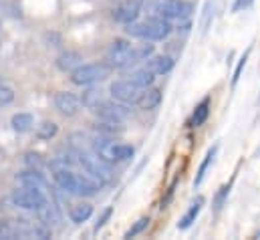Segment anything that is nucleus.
<instances>
[{"label":"nucleus","instance_id":"13","mask_svg":"<svg viewBox=\"0 0 260 240\" xmlns=\"http://www.w3.org/2000/svg\"><path fill=\"white\" fill-rule=\"evenodd\" d=\"M143 67H147L151 73H155V75H168L172 69H174V59L172 57H168V55H157V57H149V59L145 61V65Z\"/></svg>","mask_w":260,"mask_h":240},{"label":"nucleus","instance_id":"8","mask_svg":"<svg viewBox=\"0 0 260 240\" xmlns=\"http://www.w3.org/2000/svg\"><path fill=\"white\" fill-rule=\"evenodd\" d=\"M93 111H95L101 119L119 121V123L125 121L131 115V109L125 107V105H121V101H119V103H115V101H103V103H99Z\"/></svg>","mask_w":260,"mask_h":240},{"label":"nucleus","instance_id":"19","mask_svg":"<svg viewBox=\"0 0 260 240\" xmlns=\"http://www.w3.org/2000/svg\"><path fill=\"white\" fill-rule=\"evenodd\" d=\"M10 125H12V129H14L16 133H26V131L32 129L35 117H32L30 113H14L12 119H10Z\"/></svg>","mask_w":260,"mask_h":240},{"label":"nucleus","instance_id":"25","mask_svg":"<svg viewBox=\"0 0 260 240\" xmlns=\"http://www.w3.org/2000/svg\"><path fill=\"white\" fill-rule=\"evenodd\" d=\"M57 133H59V125H57L55 121H43V123L39 125V129H37L39 139H45V141L53 139Z\"/></svg>","mask_w":260,"mask_h":240},{"label":"nucleus","instance_id":"15","mask_svg":"<svg viewBox=\"0 0 260 240\" xmlns=\"http://www.w3.org/2000/svg\"><path fill=\"white\" fill-rule=\"evenodd\" d=\"M204 202H206V200H204L202 196H198L194 202H192V206L188 208V212H186V214L180 218V222H178V228H180V230H188V228L194 224L196 218H198V214L202 212V206H204Z\"/></svg>","mask_w":260,"mask_h":240},{"label":"nucleus","instance_id":"18","mask_svg":"<svg viewBox=\"0 0 260 240\" xmlns=\"http://www.w3.org/2000/svg\"><path fill=\"white\" fill-rule=\"evenodd\" d=\"M129 81L131 83H135L137 87H141V89H147V87L153 85V81H155V73H151L147 67H141V69H137V71L131 73Z\"/></svg>","mask_w":260,"mask_h":240},{"label":"nucleus","instance_id":"1","mask_svg":"<svg viewBox=\"0 0 260 240\" xmlns=\"http://www.w3.org/2000/svg\"><path fill=\"white\" fill-rule=\"evenodd\" d=\"M125 33L129 37H135V39H141V41H164L172 35V24L170 20L161 18V16H153V18H147L143 22H131L127 24Z\"/></svg>","mask_w":260,"mask_h":240},{"label":"nucleus","instance_id":"32","mask_svg":"<svg viewBox=\"0 0 260 240\" xmlns=\"http://www.w3.org/2000/svg\"><path fill=\"white\" fill-rule=\"evenodd\" d=\"M111 214H113V208H111V206L103 210V214H101V216H99V220L95 222V232H99V230H101V228L107 224V220L111 218Z\"/></svg>","mask_w":260,"mask_h":240},{"label":"nucleus","instance_id":"20","mask_svg":"<svg viewBox=\"0 0 260 240\" xmlns=\"http://www.w3.org/2000/svg\"><path fill=\"white\" fill-rule=\"evenodd\" d=\"M208 115H210V97L202 99V101L196 105L194 113H192V119H190V125H192V127L204 125L206 119H208Z\"/></svg>","mask_w":260,"mask_h":240},{"label":"nucleus","instance_id":"22","mask_svg":"<svg viewBox=\"0 0 260 240\" xmlns=\"http://www.w3.org/2000/svg\"><path fill=\"white\" fill-rule=\"evenodd\" d=\"M105 99H103V91L101 89H95V87H91V89H87L83 95H81V103L87 107V109H95L99 103H103Z\"/></svg>","mask_w":260,"mask_h":240},{"label":"nucleus","instance_id":"6","mask_svg":"<svg viewBox=\"0 0 260 240\" xmlns=\"http://www.w3.org/2000/svg\"><path fill=\"white\" fill-rule=\"evenodd\" d=\"M155 12L166 20H184L194 12V4L186 0H164L155 6Z\"/></svg>","mask_w":260,"mask_h":240},{"label":"nucleus","instance_id":"14","mask_svg":"<svg viewBox=\"0 0 260 240\" xmlns=\"http://www.w3.org/2000/svg\"><path fill=\"white\" fill-rule=\"evenodd\" d=\"M81 65H83V57L75 51H67V53H61L57 57V69L63 71V73H73Z\"/></svg>","mask_w":260,"mask_h":240},{"label":"nucleus","instance_id":"16","mask_svg":"<svg viewBox=\"0 0 260 240\" xmlns=\"http://www.w3.org/2000/svg\"><path fill=\"white\" fill-rule=\"evenodd\" d=\"M37 216H39V220H41L45 226H53V224L61 222V214H59L57 206L51 204V202H45V204L37 210Z\"/></svg>","mask_w":260,"mask_h":240},{"label":"nucleus","instance_id":"9","mask_svg":"<svg viewBox=\"0 0 260 240\" xmlns=\"http://www.w3.org/2000/svg\"><path fill=\"white\" fill-rule=\"evenodd\" d=\"M109 91H111V97H113L115 101H121V103H135L137 97H139V93H141L143 89L137 87L135 83H131L129 79H127V81H115V83H111Z\"/></svg>","mask_w":260,"mask_h":240},{"label":"nucleus","instance_id":"34","mask_svg":"<svg viewBox=\"0 0 260 240\" xmlns=\"http://www.w3.org/2000/svg\"><path fill=\"white\" fill-rule=\"evenodd\" d=\"M252 0H236V4L232 6V12H238V10H242V8H246L248 4H250Z\"/></svg>","mask_w":260,"mask_h":240},{"label":"nucleus","instance_id":"21","mask_svg":"<svg viewBox=\"0 0 260 240\" xmlns=\"http://www.w3.org/2000/svg\"><path fill=\"white\" fill-rule=\"evenodd\" d=\"M91 214H93V206L87 204V202L77 204V206L71 208V220H73L75 224H83V222H87V220L91 218Z\"/></svg>","mask_w":260,"mask_h":240},{"label":"nucleus","instance_id":"11","mask_svg":"<svg viewBox=\"0 0 260 240\" xmlns=\"http://www.w3.org/2000/svg\"><path fill=\"white\" fill-rule=\"evenodd\" d=\"M79 105H81V99L69 91H61L55 95V107L59 109V113H63L65 117H73L77 115L79 111Z\"/></svg>","mask_w":260,"mask_h":240},{"label":"nucleus","instance_id":"30","mask_svg":"<svg viewBox=\"0 0 260 240\" xmlns=\"http://www.w3.org/2000/svg\"><path fill=\"white\" fill-rule=\"evenodd\" d=\"M14 101V91L10 87H0V107L10 105Z\"/></svg>","mask_w":260,"mask_h":240},{"label":"nucleus","instance_id":"5","mask_svg":"<svg viewBox=\"0 0 260 240\" xmlns=\"http://www.w3.org/2000/svg\"><path fill=\"white\" fill-rule=\"evenodd\" d=\"M45 202H47V196L43 194L41 188H35V186H24L12 196V204L22 210H39Z\"/></svg>","mask_w":260,"mask_h":240},{"label":"nucleus","instance_id":"24","mask_svg":"<svg viewBox=\"0 0 260 240\" xmlns=\"http://www.w3.org/2000/svg\"><path fill=\"white\" fill-rule=\"evenodd\" d=\"M216 152H218V145H214V147H210V149H208V154H206L204 162H202V164H200V168H198V176H196V180H194V186H200V184L204 182L208 168L212 166V162H214V158H216Z\"/></svg>","mask_w":260,"mask_h":240},{"label":"nucleus","instance_id":"28","mask_svg":"<svg viewBox=\"0 0 260 240\" xmlns=\"http://www.w3.org/2000/svg\"><path fill=\"white\" fill-rule=\"evenodd\" d=\"M228 194H230V184H226V186H222V188L218 190V194H216V198H214V208H216V210H220V208L224 206V202L228 200Z\"/></svg>","mask_w":260,"mask_h":240},{"label":"nucleus","instance_id":"27","mask_svg":"<svg viewBox=\"0 0 260 240\" xmlns=\"http://www.w3.org/2000/svg\"><path fill=\"white\" fill-rule=\"evenodd\" d=\"M147 226H149V218H147V216H143V218H139V220H137V222L131 226L129 230L125 232V236H123V238H133V236L141 234V232H143Z\"/></svg>","mask_w":260,"mask_h":240},{"label":"nucleus","instance_id":"29","mask_svg":"<svg viewBox=\"0 0 260 240\" xmlns=\"http://www.w3.org/2000/svg\"><path fill=\"white\" fill-rule=\"evenodd\" d=\"M248 57H250V49L240 57L238 61V67H236V71H234V75H232V85H236L238 81H240V75H242V71H244V67H246V63H248Z\"/></svg>","mask_w":260,"mask_h":240},{"label":"nucleus","instance_id":"26","mask_svg":"<svg viewBox=\"0 0 260 240\" xmlns=\"http://www.w3.org/2000/svg\"><path fill=\"white\" fill-rule=\"evenodd\" d=\"M18 224L16 220H0V238L12 240L18 238Z\"/></svg>","mask_w":260,"mask_h":240},{"label":"nucleus","instance_id":"12","mask_svg":"<svg viewBox=\"0 0 260 240\" xmlns=\"http://www.w3.org/2000/svg\"><path fill=\"white\" fill-rule=\"evenodd\" d=\"M159 103H161V89H157V87H147V89H143V91L139 93L137 101H135V105H137L139 109H143V111H151V109H155Z\"/></svg>","mask_w":260,"mask_h":240},{"label":"nucleus","instance_id":"3","mask_svg":"<svg viewBox=\"0 0 260 240\" xmlns=\"http://www.w3.org/2000/svg\"><path fill=\"white\" fill-rule=\"evenodd\" d=\"M93 149H95L103 160H107L109 164H111V162H125V160L133 158V154H135V147H133V145L115 143V141H111L107 135L95 139V141H93Z\"/></svg>","mask_w":260,"mask_h":240},{"label":"nucleus","instance_id":"17","mask_svg":"<svg viewBox=\"0 0 260 240\" xmlns=\"http://www.w3.org/2000/svg\"><path fill=\"white\" fill-rule=\"evenodd\" d=\"M16 180L20 182L22 186H35V188H41V190H45L47 188V180L43 178V174L39 172V170H26V172H20L18 176H16Z\"/></svg>","mask_w":260,"mask_h":240},{"label":"nucleus","instance_id":"10","mask_svg":"<svg viewBox=\"0 0 260 240\" xmlns=\"http://www.w3.org/2000/svg\"><path fill=\"white\" fill-rule=\"evenodd\" d=\"M141 6H143V0H121L119 8L113 10V18L121 24H131L137 20Z\"/></svg>","mask_w":260,"mask_h":240},{"label":"nucleus","instance_id":"2","mask_svg":"<svg viewBox=\"0 0 260 240\" xmlns=\"http://www.w3.org/2000/svg\"><path fill=\"white\" fill-rule=\"evenodd\" d=\"M113 67L109 63H89V65H81L71 73V81L79 87H87V85H95L101 83L105 79L111 77Z\"/></svg>","mask_w":260,"mask_h":240},{"label":"nucleus","instance_id":"4","mask_svg":"<svg viewBox=\"0 0 260 240\" xmlns=\"http://www.w3.org/2000/svg\"><path fill=\"white\" fill-rule=\"evenodd\" d=\"M79 164L85 168L87 174L99 178L103 184L113 178V172H111L109 162L103 160L95 149H93V152H89V149H79Z\"/></svg>","mask_w":260,"mask_h":240},{"label":"nucleus","instance_id":"7","mask_svg":"<svg viewBox=\"0 0 260 240\" xmlns=\"http://www.w3.org/2000/svg\"><path fill=\"white\" fill-rule=\"evenodd\" d=\"M107 61L113 69L131 67V43L127 39H115L107 51Z\"/></svg>","mask_w":260,"mask_h":240},{"label":"nucleus","instance_id":"23","mask_svg":"<svg viewBox=\"0 0 260 240\" xmlns=\"http://www.w3.org/2000/svg\"><path fill=\"white\" fill-rule=\"evenodd\" d=\"M95 129L99 131V135H107V137H111V135H119V133H123V125H121L119 121H107V119H101V123H97V125H95Z\"/></svg>","mask_w":260,"mask_h":240},{"label":"nucleus","instance_id":"31","mask_svg":"<svg viewBox=\"0 0 260 240\" xmlns=\"http://www.w3.org/2000/svg\"><path fill=\"white\" fill-rule=\"evenodd\" d=\"M45 43H47V47L57 49V47H61V45H63V39H61V35H59V33H45Z\"/></svg>","mask_w":260,"mask_h":240},{"label":"nucleus","instance_id":"33","mask_svg":"<svg viewBox=\"0 0 260 240\" xmlns=\"http://www.w3.org/2000/svg\"><path fill=\"white\" fill-rule=\"evenodd\" d=\"M24 162H26L30 168H35V170H39V168L43 166V160H41V156H39V154H32V152H28V154L24 156Z\"/></svg>","mask_w":260,"mask_h":240}]
</instances>
